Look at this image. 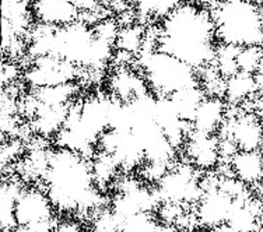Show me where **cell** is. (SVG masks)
<instances>
[{"mask_svg": "<svg viewBox=\"0 0 263 232\" xmlns=\"http://www.w3.org/2000/svg\"><path fill=\"white\" fill-rule=\"evenodd\" d=\"M216 27L212 11L200 5L183 2L162 18L158 27V49L202 70L216 56Z\"/></svg>", "mask_w": 263, "mask_h": 232, "instance_id": "obj_1", "label": "cell"}, {"mask_svg": "<svg viewBox=\"0 0 263 232\" xmlns=\"http://www.w3.org/2000/svg\"><path fill=\"white\" fill-rule=\"evenodd\" d=\"M44 178L52 204L62 211H87L101 202L91 164L79 152L67 148L51 151L49 167Z\"/></svg>", "mask_w": 263, "mask_h": 232, "instance_id": "obj_2", "label": "cell"}, {"mask_svg": "<svg viewBox=\"0 0 263 232\" xmlns=\"http://www.w3.org/2000/svg\"><path fill=\"white\" fill-rule=\"evenodd\" d=\"M111 42L97 36L94 28L83 21L53 28L48 56H55L77 67L100 69L112 59Z\"/></svg>", "mask_w": 263, "mask_h": 232, "instance_id": "obj_3", "label": "cell"}, {"mask_svg": "<svg viewBox=\"0 0 263 232\" xmlns=\"http://www.w3.org/2000/svg\"><path fill=\"white\" fill-rule=\"evenodd\" d=\"M216 38L221 44L263 46V9L252 0H227L212 10Z\"/></svg>", "mask_w": 263, "mask_h": 232, "instance_id": "obj_4", "label": "cell"}, {"mask_svg": "<svg viewBox=\"0 0 263 232\" xmlns=\"http://www.w3.org/2000/svg\"><path fill=\"white\" fill-rule=\"evenodd\" d=\"M137 65L156 96H170L199 84L197 71L193 67L158 48L140 52L137 55Z\"/></svg>", "mask_w": 263, "mask_h": 232, "instance_id": "obj_5", "label": "cell"}, {"mask_svg": "<svg viewBox=\"0 0 263 232\" xmlns=\"http://www.w3.org/2000/svg\"><path fill=\"white\" fill-rule=\"evenodd\" d=\"M196 168L191 162L171 168L158 182V195L162 203H177L181 206L197 203L204 195L200 181L196 177Z\"/></svg>", "mask_w": 263, "mask_h": 232, "instance_id": "obj_6", "label": "cell"}, {"mask_svg": "<svg viewBox=\"0 0 263 232\" xmlns=\"http://www.w3.org/2000/svg\"><path fill=\"white\" fill-rule=\"evenodd\" d=\"M77 69V66L55 56H42L34 59V63L26 71L24 79L35 90L44 87L61 86L74 83Z\"/></svg>", "mask_w": 263, "mask_h": 232, "instance_id": "obj_7", "label": "cell"}, {"mask_svg": "<svg viewBox=\"0 0 263 232\" xmlns=\"http://www.w3.org/2000/svg\"><path fill=\"white\" fill-rule=\"evenodd\" d=\"M217 136L231 137L239 151H258L263 144V123L253 112L227 116Z\"/></svg>", "mask_w": 263, "mask_h": 232, "instance_id": "obj_8", "label": "cell"}, {"mask_svg": "<svg viewBox=\"0 0 263 232\" xmlns=\"http://www.w3.org/2000/svg\"><path fill=\"white\" fill-rule=\"evenodd\" d=\"M53 208L55 207L46 190H41L36 187L23 189L15 206L17 228L51 220Z\"/></svg>", "mask_w": 263, "mask_h": 232, "instance_id": "obj_9", "label": "cell"}, {"mask_svg": "<svg viewBox=\"0 0 263 232\" xmlns=\"http://www.w3.org/2000/svg\"><path fill=\"white\" fill-rule=\"evenodd\" d=\"M234 199L220 187L204 192L196 206V222L202 227L216 228L227 222L230 211L233 208Z\"/></svg>", "mask_w": 263, "mask_h": 232, "instance_id": "obj_10", "label": "cell"}, {"mask_svg": "<svg viewBox=\"0 0 263 232\" xmlns=\"http://www.w3.org/2000/svg\"><path fill=\"white\" fill-rule=\"evenodd\" d=\"M187 161L200 171H209L220 162L217 134H206L192 130L183 144Z\"/></svg>", "mask_w": 263, "mask_h": 232, "instance_id": "obj_11", "label": "cell"}, {"mask_svg": "<svg viewBox=\"0 0 263 232\" xmlns=\"http://www.w3.org/2000/svg\"><path fill=\"white\" fill-rule=\"evenodd\" d=\"M31 13L40 24L61 28L79 21L80 11L70 0H32Z\"/></svg>", "mask_w": 263, "mask_h": 232, "instance_id": "obj_12", "label": "cell"}, {"mask_svg": "<svg viewBox=\"0 0 263 232\" xmlns=\"http://www.w3.org/2000/svg\"><path fill=\"white\" fill-rule=\"evenodd\" d=\"M227 105L220 96L206 95L197 106L191 122L192 130L206 134H217L218 129L227 118Z\"/></svg>", "mask_w": 263, "mask_h": 232, "instance_id": "obj_13", "label": "cell"}, {"mask_svg": "<svg viewBox=\"0 0 263 232\" xmlns=\"http://www.w3.org/2000/svg\"><path fill=\"white\" fill-rule=\"evenodd\" d=\"M109 86L115 98L122 102H129L148 92V86L143 76L125 67H119L109 79Z\"/></svg>", "mask_w": 263, "mask_h": 232, "instance_id": "obj_14", "label": "cell"}, {"mask_svg": "<svg viewBox=\"0 0 263 232\" xmlns=\"http://www.w3.org/2000/svg\"><path fill=\"white\" fill-rule=\"evenodd\" d=\"M234 177L245 185H256L263 179V164L258 151H238L230 161Z\"/></svg>", "mask_w": 263, "mask_h": 232, "instance_id": "obj_15", "label": "cell"}, {"mask_svg": "<svg viewBox=\"0 0 263 232\" xmlns=\"http://www.w3.org/2000/svg\"><path fill=\"white\" fill-rule=\"evenodd\" d=\"M256 94H259V90L253 74L238 71L237 74L226 80L224 95L233 105H239L251 101Z\"/></svg>", "mask_w": 263, "mask_h": 232, "instance_id": "obj_16", "label": "cell"}, {"mask_svg": "<svg viewBox=\"0 0 263 232\" xmlns=\"http://www.w3.org/2000/svg\"><path fill=\"white\" fill-rule=\"evenodd\" d=\"M206 95H208L206 91L197 84V86L189 87V88H185L182 91H178L175 94L168 96V100H170V104H171L175 113L182 121L191 123L197 106L200 105V102L204 100Z\"/></svg>", "mask_w": 263, "mask_h": 232, "instance_id": "obj_17", "label": "cell"}, {"mask_svg": "<svg viewBox=\"0 0 263 232\" xmlns=\"http://www.w3.org/2000/svg\"><path fill=\"white\" fill-rule=\"evenodd\" d=\"M23 187L17 182H5L0 189V222L2 231L9 232L17 228L15 221V206Z\"/></svg>", "mask_w": 263, "mask_h": 232, "instance_id": "obj_18", "label": "cell"}, {"mask_svg": "<svg viewBox=\"0 0 263 232\" xmlns=\"http://www.w3.org/2000/svg\"><path fill=\"white\" fill-rule=\"evenodd\" d=\"M245 202L234 199L233 208L230 211V216H228L226 224L233 228L235 232H256L262 220H259L249 210Z\"/></svg>", "mask_w": 263, "mask_h": 232, "instance_id": "obj_19", "label": "cell"}, {"mask_svg": "<svg viewBox=\"0 0 263 232\" xmlns=\"http://www.w3.org/2000/svg\"><path fill=\"white\" fill-rule=\"evenodd\" d=\"M76 92V84L67 83L61 86L44 87L35 90V98L41 105L45 106H66L69 105L71 96Z\"/></svg>", "mask_w": 263, "mask_h": 232, "instance_id": "obj_20", "label": "cell"}, {"mask_svg": "<svg viewBox=\"0 0 263 232\" xmlns=\"http://www.w3.org/2000/svg\"><path fill=\"white\" fill-rule=\"evenodd\" d=\"M136 9L137 14L143 17L164 18L181 6L185 0H129Z\"/></svg>", "mask_w": 263, "mask_h": 232, "instance_id": "obj_21", "label": "cell"}, {"mask_svg": "<svg viewBox=\"0 0 263 232\" xmlns=\"http://www.w3.org/2000/svg\"><path fill=\"white\" fill-rule=\"evenodd\" d=\"M241 48L234 45H226L221 44L216 49V56H214V62L213 66L216 67L218 74L223 77L224 80H227L234 74H237L238 65H237V56Z\"/></svg>", "mask_w": 263, "mask_h": 232, "instance_id": "obj_22", "label": "cell"}, {"mask_svg": "<svg viewBox=\"0 0 263 232\" xmlns=\"http://www.w3.org/2000/svg\"><path fill=\"white\" fill-rule=\"evenodd\" d=\"M144 31L140 26H125L121 27L119 34H118L115 45L119 51L127 52L132 55H139L143 48V41H144Z\"/></svg>", "mask_w": 263, "mask_h": 232, "instance_id": "obj_23", "label": "cell"}, {"mask_svg": "<svg viewBox=\"0 0 263 232\" xmlns=\"http://www.w3.org/2000/svg\"><path fill=\"white\" fill-rule=\"evenodd\" d=\"M91 169L96 185H106L112 181V178L115 177V173L119 169V165L114 156L108 154V152L100 151L94 156Z\"/></svg>", "mask_w": 263, "mask_h": 232, "instance_id": "obj_24", "label": "cell"}, {"mask_svg": "<svg viewBox=\"0 0 263 232\" xmlns=\"http://www.w3.org/2000/svg\"><path fill=\"white\" fill-rule=\"evenodd\" d=\"M263 61V46H245L241 48L237 56L238 70L248 74H255Z\"/></svg>", "mask_w": 263, "mask_h": 232, "instance_id": "obj_25", "label": "cell"}, {"mask_svg": "<svg viewBox=\"0 0 263 232\" xmlns=\"http://www.w3.org/2000/svg\"><path fill=\"white\" fill-rule=\"evenodd\" d=\"M157 225L152 212H137L135 216L122 220L119 232H156Z\"/></svg>", "mask_w": 263, "mask_h": 232, "instance_id": "obj_26", "label": "cell"}, {"mask_svg": "<svg viewBox=\"0 0 263 232\" xmlns=\"http://www.w3.org/2000/svg\"><path fill=\"white\" fill-rule=\"evenodd\" d=\"M56 227L51 220H46V221L36 222V224H31L27 227H18L17 232H56Z\"/></svg>", "mask_w": 263, "mask_h": 232, "instance_id": "obj_27", "label": "cell"}, {"mask_svg": "<svg viewBox=\"0 0 263 232\" xmlns=\"http://www.w3.org/2000/svg\"><path fill=\"white\" fill-rule=\"evenodd\" d=\"M70 2L81 13V11H94L97 9H101L102 5L111 0H70Z\"/></svg>", "mask_w": 263, "mask_h": 232, "instance_id": "obj_28", "label": "cell"}, {"mask_svg": "<svg viewBox=\"0 0 263 232\" xmlns=\"http://www.w3.org/2000/svg\"><path fill=\"white\" fill-rule=\"evenodd\" d=\"M18 71L20 70L14 63H3V66H2V83L7 84V83L14 81L18 76Z\"/></svg>", "mask_w": 263, "mask_h": 232, "instance_id": "obj_29", "label": "cell"}, {"mask_svg": "<svg viewBox=\"0 0 263 232\" xmlns=\"http://www.w3.org/2000/svg\"><path fill=\"white\" fill-rule=\"evenodd\" d=\"M56 232H79V225L76 222L66 221L56 227Z\"/></svg>", "mask_w": 263, "mask_h": 232, "instance_id": "obj_30", "label": "cell"}, {"mask_svg": "<svg viewBox=\"0 0 263 232\" xmlns=\"http://www.w3.org/2000/svg\"><path fill=\"white\" fill-rule=\"evenodd\" d=\"M253 76H255V80H256V84H258L259 94H262L263 95V61H262V65H260V67L258 69V71H256Z\"/></svg>", "mask_w": 263, "mask_h": 232, "instance_id": "obj_31", "label": "cell"}, {"mask_svg": "<svg viewBox=\"0 0 263 232\" xmlns=\"http://www.w3.org/2000/svg\"><path fill=\"white\" fill-rule=\"evenodd\" d=\"M253 113L258 116V119L263 123V100L260 101H255V108H253Z\"/></svg>", "mask_w": 263, "mask_h": 232, "instance_id": "obj_32", "label": "cell"}, {"mask_svg": "<svg viewBox=\"0 0 263 232\" xmlns=\"http://www.w3.org/2000/svg\"><path fill=\"white\" fill-rule=\"evenodd\" d=\"M185 2H187V3H193V5H200L202 0H185Z\"/></svg>", "mask_w": 263, "mask_h": 232, "instance_id": "obj_33", "label": "cell"}, {"mask_svg": "<svg viewBox=\"0 0 263 232\" xmlns=\"http://www.w3.org/2000/svg\"><path fill=\"white\" fill-rule=\"evenodd\" d=\"M258 152H259V156H260V160H262V164H263V144L260 146V148L258 150Z\"/></svg>", "mask_w": 263, "mask_h": 232, "instance_id": "obj_34", "label": "cell"}, {"mask_svg": "<svg viewBox=\"0 0 263 232\" xmlns=\"http://www.w3.org/2000/svg\"><path fill=\"white\" fill-rule=\"evenodd\" d=\"M214 5H218V3H224V2H227V0H212Z\"/></svg>", "mask_w": 263, "mask_h": 232, "instance_id": "obj_35", "label": "cell"}, {"mask_svg": "<svg viewBox=\"0 0 263 232\" xmlns=\"http://www.w3.org/2000/svg\"><path fill=\"white\" fill-rule=\"evenodd\" d=\"M256 232H263V220H262V221H260V225H259L258 231H256Z\"/></svg>", "mask_w": 263, "mask_h": 232, "instance_id": "obj_36", "label": "cell"}, {"mask_svg": "<svg viewBox=\"0 0 263 232\" xmlns=\"http://www.w3.org/2000/svg\"><path fill=\"white\" fill-rule=\"evenodd\" d=\"M27 2H28V0H27Z\"/></svg>", "mask_w": 263, "mask_h": 232, "instance_id": "obj_37", "label": "cell"}]
</instances>
